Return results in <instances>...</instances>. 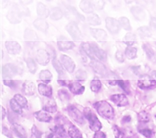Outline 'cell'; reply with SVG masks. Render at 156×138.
<instances>
[{
  "label": "cell",
  "mask_w": 156,
  "mask_h": 138,
  "mask_svg": "<svg viewBox=\"0 0 156 138\" xmlns=\"http://www.w3.org/2000/svg\"><path fill=\"white\" fill-rule=\"evenodd\" d=\"M94 107L100 116L107 120H112L115 118V111L112 106L105 101H98Z\"/></svg>",
  "instance_id": "cell-1"
},
{
  "label": "cell",
  "mask_w": 156,
  "mask_h": 138,
  "mask_svg": "<svg viewBox=\"0 0 156 138\" xmlns=\"http://www.w3.org/2000/svg\"><path fill=\"white\" fill-rule=\"evenodd\" d=\"M83 115L88 121L90 129L92 131L97 132L102 128V124L90 108H84Z\"/></svg>",
  "instance_id": "cell-2"
},
{
  "label": "cell",
  "mask_w": 156,
  "mask_h": 138,
  "mask_svg": "<svg viewBox=\"0 0 156 138\" xmlns=\"http://www.w3.org/2000/svg\"><path fill=\"white\" fill-rule=\"evenodd\" d=\"M7 18L10 23L17 24L22 21V13L18 5L14 4L9 10Z\"/></svg>",
  "instance_id": "cell-3"
},
{
  "label": "cell",
  "mask_w": 156,
  "mask_h": 138,
  "mask_svg": "<svg viewBox=\"0 0 156 138\" xmlns=\"http://www.w3.org/2000/svg\"><path fill=\"white\" fill-rule=\"evenodd\" d=\"M67 111L70 117L77 124L83 125L85 123L82 112L75 106L73 105H69L67 108Z\"/></svg>",
  "instance_id": "cell-4"
},
{
  "label": "cell",
  "mask_w": 156,
  "mask_h": 138,
  "mask_svg": "<svg viewBox=\"0 0 156 138\" xmlns=\"http://www.w3.org/2000/svg\"><path fill=\"white\" fill-rule=\"evenodd\" d=\"M66 29L73 40L78 41L82 38V34L78 25L75 22H71L67 25Z\"/></svg>",
  "instance_id": "cell-5"
},
{
  "label": "cell",
  "mask_w": 156,
  "mask_h": 138,
  "mask_svg": "<svg viewBox=\"0 0 156 138\" xmlns=\"http://www.w3.org/2000/svg\"><path fill=\"white\" fill-rule=\"evenodd\" d=\"M106 27L108 31L113 34L119 33L120 30V24L119 22L113 18L108 17L105 19Z\"/></svg>",
  "instance_id": "cell-6"
},
{
  "label": "cell",
  "mask_w": 156,
  "mask_h": 138,
  "mask_svg": "<svg viewBox=\"0 0 156 138\" xmlns=\"http://www.w3.org/2000/svg\"><path fill=\"white\" fill-rule=\"evenodd\" d=\"M147 76H143L142 80H138V86L140 89L143 90H149L156 87V81L153 79L147 77Z\"/></svg>",
  "instance_id": "cell-7"
},
{
  "label": "cell",
  "mask_w": 156,
  "mask_h": 138,
  "mask_svg": "<svg viewBox=\"0 0 156 138\" xmlns=\"http://www.w3.org/2000/svg\"><path fill=\"white\" fill-rule=\"evenodd\" d=\"M61 64L64 66L67 71L70 73H73L76 67L74 60L68 56L61 55L60 57Z\"/></svg>",
  "instance_id": "cell-8"
},
{
  "label": "cell",
  "mask_w": 156,
  "mask_h": 138,
  "mask_svg": "<svg viewBox=\"0 0 156 138\" xmlns=\"http://www.w3.org/2000/svg\"><path fill=\"white\" fill-rule=\"evenodd\" d=\"M18 73V69L12 63H7L2 67V76L3 77H12Z\"/></svg>",
  "instance_id": "cell-9"
},
{
  "label": "cell",
  "mask_w": 156,
  "mask_h": 138,
  "mask_svg": "<svg viewBox=\"0 0 156 138\" xmlns=\"http://www.w3.org/2000/svg\"><path fill=\"white\" fill-rule=\"evenodd\" d=\"M36 59L41 65H46L50 61L49 54L46 50L39 49L36 54Z\"/></svg>",
  "instance_id": "cell-10"
},
{
  "label": "cell",
  "mask_w": 156,
  "mask_h": 138,
  "mask_svg": "<svg viewBox=\"0 0 156 138\" xmlns=\"http://www.w3.org/2000/svg\"><path fill=\"white\" fill-rule=\"evenodd\" d=\"M67 87H68L71 93L76 95L82 94L85 90V87L77 81L69 80Z\"/></svg>",
  "instance_id": "cell-11"
},
{
  "label": "cell",
  "mask_w": 156,
  "mask_h": 138,
  "mask_svg": "<svg viewBox=\"0 0 156 138\" xmlns=\"http://www.w3.org/2000/svg\"><path fill=\"white\" fill-rule=\"evenodd\" d=\"M90 65L95 73L101 76H105L107 73V68L101 62L97 60H94L90 63Z\"/></svg>",
  "instance_id": "cell-12"
},
{
  "label": "cell",
  "mask_w": 156,
  "mask_h": 138,
  "mask_svg": "<svg viewBox=\"0 0 156 138\" xmlns=\"http://www.w3.org/2000/svg\"><path fill=\"white\" fill-rule=\"evenodd\" d=\"M110 99L118 107H125L129 104L128 98L125 94H114L111 96Z\"/></svg>",
  "instance_id": "cell-13"
},
{
  "label": "cell",
  "mask_w": 156,
  "mask_h": 138,
  "mask_svg": "<svg viewBox=\"0 0 156 138\" xmlns=\"http://www.w3.org/2000/svg\"><path fill=\"white\" fill-rule=\"evenodd\" d=\"M5 46L8 52L12 55L19 54L21 51V45L16 41L6 42Z\"/></svg>",
  "instance_id": "cell-14"
},
{
  "label": "cell",
  "mask_w": 156,
  "mask_h": 138,
  "mask_svg": "<svg viewBox=\"0 0 156 138\" xmlns=\"http://www.w3.org/2000/svg\"><path fill=\"white\" fill-rule=\"evenodd\" d=\"M90 31L92 36L98 41H105L107 39V32L103 29L90 28Z\"/></svg>",
  "instance_id": "cell-15"
},
{
  "label": "cell",
  "mask_w": 156,
  "mask_h": 138,
  "mask_svg": "<svg viewBox=\"0 0 156 138\" xmlns=\"http://www.w3.org/2000/svg\"><path fill=\"white\" fill-rule=\"evenodd\" d=\"M34 116L36 119L41 122H49L52 119L49 114L45 110H40L34 113Z\"/></svg>",
  "instance_id": "cell-16"
},
{
  "label": "cell",
  "mask_w": 156,
  "mask_h": 138,
  "mask_svg": "<svg viewBox=\"0 0 156 138\" xmlns=\"http://www.w3.org/2000/svg\"><path fill=\"white\" fill-rule=\"evenodd\" d=\"M12 131L19 138H27V133L22 126L17 123L12 124L11 127Z\"/></svg>",
  "instance_id": "cell-17"
},
{
  "label": "cell",
  "mask_w": 156,
  "mask_h": 138,
  "mask_svg": "<svg viewBox=\"0 0 156 138\" xmlns=\"http://www.w3.org/2000/svg\"><path fill=\"white\" fill-rule=\"evenodd\" d=\"M91 44L94 55L101 61H104L107 58V53L104 50L100 48L96 43H92Z\"/></svg>",
  "instance_id": "cell-18"
},
{
  "label": "cell",
  "mask_w": 156,
  "mask_h": 138,
  "mask_svg": "<svg viewBox=\"0 0 156 138\" xmlns=\"http://www.w3.org/2000/svg\"><path fill=\"white\" fill-rule=\"evenodd\" d=\"M38 90L41 95L47 97H50L52 94V87L47 84L39 83L38 86Z\"/></svg>",
  "instance_id": "cell-19"
},
{
  "label": "cell",
  "mask_w": 156,
  "mask_h": 138,
  "mask_svg": "<svg viewBox=\"0 0 156 138\" xmlns=\"http://www.w3.org/2000/svg\"><path fill=\"white\" fill-rule=\"evenodd\" d=\"M24 37L25 41L29 43H36L38 40V37L36 33L31 29H28L25 31Z\"/></svg>",
  "instance_id": "cell-20"
},
{
  "label": "cell",
  "mask_w": 156,
  "mask_h": 138,
  "mask_svg": "<svg viewBox=\"0 0 156 138\" xmlns=\"http://www.w3.org/2000/svg\"><path fill=\"white\" fill-rule=\"evenodd\" d=\"M34 27L40 31L46 32L48 28V24L44 19L38 18L33 22Z\"/></svg>",
  "instance_id": "cell-21"
},
{
  "label": "cell",
  "mask_w": 156,
  "mask_h": 138,
  "mask_svg": "<svg viewBox=\"0 0 156 138\" xmlns=\"http://www.w3.org/2000/svg\"><path fill=\"white\" fill-rule=\"evenodd\" d=\"M23 90L26 95H33L36 90L35 84L32 81L26 82L23 84Z\"/></svg>",
  "instance_id": "cell-22"
},
{
  "label": "cell",
  "mask_w": 156,
  "mask_h": 138,
  "mask_svg": "<svg viewBox=\"0 0 156 138\" xmlns=\"http://www.w3.org/2000/svg\"><path fill=\"white\" fill-rule=\"evenodd\" d=\"M37 13L41 18L42 19L46 18L50 15L49 10L44 4L41 2L37 4Z\"/></svg>",
  "instance_id": "cell-23"
},
{
  "label": "cell",
  "mask_w": 156,
  "mask_h": 138,
  "mask_svg": "<svg viewBox=\"0 0 156 138\" xmlns=\"http://www.w3.org/2000/svg\"><path fill=\"white\" fill-rule=\"evenodd\" d=\"M57 44L59 50L62 51L70 50L75 46V44L73 42L69 41H58Z\"/></svg>",
  "instance_id": "cell-24"
},
{
  "label": "cell",
  "mask_w": 156,
  "mask_h": 138,
  "mask_svg": "<svg viewBox=\"0 0 156 138\" xmlns=\"http://www.w3.org/2000/svg\"><path fill=\"white\" fill-rule=\"evenodd\" d=\"M131 11L132 14L138 20H143L144 19L146 16L145 12L143 9L138 7V6H134L131 8Z\"/></svg>",
  "instance_id": "cell-25"
},
{
  "label": "cell",
  "mask_w": 156,
  "mask_h": 138,
  "mask_svg": "<svg viewBox=\"0 0 156 138\" xmlns=\"http://www.w3.org/2000/svg\"><path fill=\"white\" fill-rule=\"evenodd\" d=\"M50 130L52 132L56 134L61 138H66L67 137L66 129L64 128V126L63 125H56L54 127L51 128Z\"/></svg>",
  "instance_id": "cell-26"
},
{
  "label": "cell",
  "mask_w": 156,
  "mask_h": 138,
  "mask_svg": "<svg viewBox=\"0 0 156 138\" xmlns=\"http://www.w3.org/2000/svg\"><path fill=\"white\" fill-rule=\"evenodd\" d=\"M80 8L82 11L87 14L94 12V6L92 3L88 1H81L80 4Z\"/></svg>",
  "instance_id": "cell-27"
},
{
  "label": "cell",
  "mask_w": 156,
  "mask_h": 138,
  "mask_svg": "<svg viewBox=\"0 0 156 138\" xmlns=\"http://www.w3.org/2000/svg\"><path fill=\"white\" fill-rule=\"evenodd\" d=\"M44 109L46 111L49 113H55L57 110L56 103L54 100L50 99L46 102Z\"/></svg>",
  "instance_id": "cell-28"
},
{
  "label": "cell",
  "mask_w": 156,
  "mask_h": 138,
  "mask_svg": "<svg viewBox=\"0 0 156 138\" xmlns=\"http://www.w3.org/2000/svg\"><path fill=\"white\" fill-rule=\"evenodd\" d=\"M80 47L82 51L87 54L91 59H94V53L90 44L88 42H83L81 43Z\"/></svg>",
  "instance_id": "cell-29"
},
{
  "label": "cell",
  "mask_w": 156,
  "mask_h": 138,
  "mask_svg": "<svg viewBox=\"0 0 156 138\" xmlns=\"http://www.w3.org/2000/svg\"><path fill=\"white\" fill-rule=\"evenodd\" d=\"M52 78V74L48 70H43L40 71L39 79L46 84L50 83Z\"/></svg>",
  "instance_id": "cell-30"
},
{
  "label": "cell",
  "mask_w": 156,
  "mask_h": 138,
  "mask_svg": "<svg viewBox=\"0 0 156 138\" xmlns=\"http://www.w3.org/2000/svg\"><path fill=\"white\" fill-rule=\"evenodd\" d=\"M63 15L62 11L59 8L54 7L51 9L50 11V16L51 19L53 20H60Z\"/></svg>",
  "instance_id": "cell-31"
},
{
  "label": "cell",
  "mask_w": 156,
  "mask_h": 138,
  "mask_svg": "<svg viewBox=\"0 0 156 138\" xmlns=\"http://www.w3.org/2000/svg\"><path fill=\"white\" fill-rule=\"evenodd\" d=\"M52 63L53 66L59 74V76H63L65 75L66 73L63 67L62 64L57 60L56 57H54V58L53 59Z\"/></svg>",
  "instance_id": "cell-32"
},
{
  "label": "cell",
  "mask_w": 156,
  "mask_h": 138,
  "mask_svg": "<svg viewBox=\"0 0 156 138\" xmlns=\"http://www.w3.org/2000/svg\"><path fill=\"white\" fill-rule=\"evenodd\" d=\"M68 133L71 138H82V133L75 126L72 125L70 126Z\"/></svg>",
  "instance_id": "cell-33"
},
{
  "label": "cell",
  "mask_w": 156,
  "mask_h": 138,
  "mask_svg": "<svg viewBox=\"0 0 156 138\" xmlns=\"http://www.w3.org/2000/svg\"><path fill=\"white\" fill-rule=\"evenodd\" d=\"M87 21L91 25L97 26L101 24V19L96 14H91L87 17Z\"/></svg>",
  "instance_id": "cell-34"
},
{
  "label": "cell",
  "mask_w": 156,
  "mask_h": 138,
  "mask_svg": "<svg viewBox=\"0 0 156 138\" xmlns=\"http://www.w3.org/2000/svg\"><path fill=\"white\" fill-rule=\"evenodd\" d=\"M136 41V36L132 33H127L123 39V42L129 46L133 45Z\"/></svg>",
  "instance_id": "cell-35"
},
{
  "label": "cell",
  "mask_w": 156,
  "mask_h": 138,
  "mask_svg": "<svg viewBox=\"0 0 156 138\" xmlns=\"http://www.w3.org/2000/svg\"><path fill=\"white\" fill-rule=\"evenodd\" d=\"M10 105L11 108L13 111L19 115L22 114V107L14 98L10 100Z\"/></svg>",
  "instance_id": "cell-36"
},
{
  "label": "cell",
  "mask_w": 156,
  "mask_h": 138,
  "mask_svg": "<svg viewBox=\"0 0 156 138\" xmlns=\"http://www.w3.org/2000/svg\"><path fill=\"white\" fill-rule=\"evenodd\" d=\"M90 87L91 90L93 92L98 93L101 87V83L98 79L95 77L91 81Z\"/></svg>",
  "instance_id": "cell-37"
},
{
  "label": "cell",
  "mask_w": 156,
  "mask_h": 138,
  "mask_svg": "<svg viewBox=\"0 0 156 138\" xmlns=\"http://www.w3.org/2000/svg\"><path fill=\"white\" fill-rule=\"evenodd\" d=\"M26 64L29 71L32 74H35L37 70V64L31 58H28L26 60Z\"/></svg>",
  "instance_id": "cell-38"
},
{
  "label": "cell",
  "mask_w": 156,
  "mask_h": 138,
  "mask_svg": "<svg viewBox=\"0 0 156 138\" xmlns=\"http://www.w3.org/2000/svg\"><path fill=\"white\" fill-rule=\"evenodd\" d=\"M114 131V135L116 138H126L127 135L126 132L116 125H115L112 127Z\"/></svg>",
  "instance_id": "cell-39"
},
{
  "label": "cell",
  "mask_w": 156,
  "mask_h": 138,
  "mask_svg": "<svg viewBox=\"0 0 156 138\" xmlns=\"http://www.w3.org/2000/svg\"><path fill=\"white\" fill-rule=\"evenodd\" d=\"M137 53V49L135 47L128 46L126 49L125 54L126 57L129 59L135 58L136 55Z\"/></svg>",
  "instance_id": "cell-40"
},
{
  "label": "cell",
  "mask_w": 156,
  "mask_h": 138,
  "mask_svg": "<svg viewBox=\"0 0 156 138\" xmlns=\"http://www.w3.org/2000/svg\"><path fill=\"white\" fill-rule=\"evenodd\" d=\"M143 48L149 59H153L155 58V52L150 45L148 44H144L143 45Z\"/></svg>",
  "instance_id": "cell-41"
},
{
  "label": "cell",
  "mask_w": 156,
  "mask_h": 138,
  "mask_svg": "<svg viewBox=\"0 0 156 138\" xmlns=\"http://www.w3.org/2000/svg\"><path fill=\"white\" fill-rule=\"evenodd\" d=\"M119 24L121 25V27L122 28L124 29L125 30L129 31L131 30V24L129 23V20L127 18L125 17H122L119 19Z\"/></svg>",
  "instance_id": "cell-42"
},
{
  "label": "cell",
  "mask_w": 156,
  "mask_h": 138,
  "mask_svg": "<svg viewBox=\"0 0 156 138\" xmlns=\"http://www.w3.org/2000/svg\"><path fill=\"white\" fill-rule=\"evenodd\" d=\"M58 95L61 101L66 102L70 98V95L66 90H60L58 91Z\"/></svg>",
  "instance_id": "cell-43"
},
{
  "label": "cell",
  "mask_w": 156,
  "mask_h": 138,
  "mask_svg": "<svg viewBox=\"0 0 156 138\" xmlns=\"http://www.w3.org/2000/svg\"><path fill=\"white\" fill-rule=\"evenodd\" d=\"M138 121L143 123H147L150 121V115L145 111H143L138 114Z\"/></svg>",
  "instance_id": "cell-44"
},
{
  "label": "cell",
  "mask_w": 156,
  "mask_h": 138,
  "mask_svg": "<svg viewBox=\"0 0 156 138\" xmlns=\"http://www.w3.org/2000/svg\"><path fill=\"white\" fill-rule=\"evenodd\" d=\"M138 33L142 38L150 37L151 36V32L149 28L146 26H143L140 28L138 30Z\"/></svg>",
  "instance_id": "cell-45"
},
{
  "label": "cell",
  "mask_w": 156,
  "mask_h": 138,
  "mask_svg": "<svg viewBox=\"0 0 156 138\" xmlns=\"http://www.w3.org/2000/svg\"><path fill=\"white\" fill-rule=\"evenodd\" d=\"M14 99L22 108H25L27 105V104H28V101H27V99L24 97H23V95H22L21 94H15L14 95Z\"/></svg>",
  "instance_id": "cell-46"
},
{
  "label": "cell",
  "mask_w": 156,
  "mask_h": 138,
  "mask_svg": "<svg viewBox=\"0 0 156 138\" xmlns=\"http://www.w3.org/2000/svg\"><path fill=\"white\" fill-rule=\"evenodd\" d=\"M68 10L70 12V13H71L72 15L75 16L78 19L82 20V21H84L85 20L84 16L78 13L75 8L71 7V6H69L68 7Z\"/></svg>",
  "instance_id": "cell-47"
},
{
  "label": "cell",
  "mask_w": 156,
  "mask_h": 138,
  "mask_svg": "<svg viewBox=\"0 0 156 138\" xmlns=\"http://www.w3.org/2000/svg\"><path fill=\"white\" fill-rule=\"evenodd\" d=\"M42 133L37 129L35 126L33 125L31 129V135L30 138H41Z\"/></svg>",
  "instance_id": "cell-48"
},
{
  "label": "cell",
  "mask_w": 156,
  "mask_h": 138,
  "mask_svg": "<svg viewBox=\"0 0 156 138\" xmlns=\"http://www.w3.org/2000/svg\"><path fill=\"white\" fill-rule=\"evenodd\" d=\"M140 133L144 136L147 138H152L153 136V132L149 129H143L139 130Z\"/></svg>",
  "instance_id": "cell-49"
},
{
  "label": "cell",
  "mask_w": 156,
  "mask_h": 138,
  "mask_svg": "<svg viewBox=\"0 0 156 138\" xmlns=\"http://www.w3.org/2000/svg\"><path fill=\"white\" fill-rule=\"evenodd\" d=\"M75 77L77 80H83L87 78V73L83 70H78L75 73Z\"/></svg>",
  "instance_id": "cell-50"
},
{
  "label": "cell",
  "mask_w": 156,
  "mask_h": 138,
  "mask_svg": "<svg viewBox=\"0 0 156 138\" xmlns=\"http://www.w3.org/2000/svg\"><path fill=\"white\" fill-rule=\"evenodd\" d=\"M55 122L57 123V125H64V124H66L67 122H69L66 117L64 115H58L55 119Z\"/></svg>",
  "instance_id": "cell-51"
},
{
  "label": "cell",
  "mask_w": 156,
  "mask_h": 138,
  "mask_svg": "<svg viewBox=\"0 0 156 138\" xmlns=\"http://www.w3.org/2000/svg\"><path fill=\"white\" fill-rule=\"evenodd\" d=\"M92 5L95 9L98 10H102L104 8V5L105 4V2L101 1H93L92 3Z\"/></svg>",
  "instance_id": "cell-52"
},
{
  "label": "cell",
  "mask_w": 156,
  "mask_h": 138,
  "mask_svg": "<svg viewBox=\"0 0 156 138\" xmlns=\"http://www.w3.org/2000/svg\"><path fill=\"white\" fill-rule=\"evenodd\" d=\"M117 84L121 87V88H122L125 92H126L128 94L129 93V90L127 84L125 81L122 80H117Z\"/></svg>",
  "instance_id": "cell-53"
},
{
  "label": "cell",
  "mask_w": 156,
  "mask_h": 138,
  "mask_svg": "<svg viewBox=\"0 0 156 138\" xmlns=\"http://www.w3.org/2000/svg\"><path fill=\"white\" fill-rule=\"evenodd\" d=\"M115 57L116 59L120 62H123L125 60V58L123 56V53L120 51H118L116 52V54H115Z\"/></svg>",
  "instance_id": "cell-54"
},
{
  "label": "cell",
  "mask_w": 156,
  "mask_h": 138,
  "mask_svg": "<svg viewBox=\"0 0 156 138\" xmlns=\"http://www.w3.org/2000/svg\"><path fill=\"white\" fill-rule=\"evenodd\" d=\"M3 83L5 86L10 87H14L16 86L15 81L12 80H4Z\"/></svg>",
  "instance_id": "cell-55"
},
{
  "label": "cell",
  "mask_w": 156,
  "mask_h": 138,
  "mask_svg": "<svg viewBox=\"0 0 156 138\" xmlns=\"http://www.w3.org/2000/svg\"><path fill=\"white\" fill-rule=\"evenodd\" d=\"M106 135L104 132L99 131L95 133L93 138H106Z\"/></svg>",
  "instance_id": "cell-56"
},
{
  "label": "cell",
  "mask_w": 156,
  "mask_h": 138,
  "mask_svg": "<svg viewBox=\"0 0 156 138\" xmlns=\"http://www.w3.org/2000/svg\"><path fill=\"white\" fill-rule=\"evenodd\" d=\"M69 80H58L57 83L61 86H64V87H67L68 85V83Z\"/></svg>",
  "instance_id": "cell-57"
},
{
  "label": "cell",
  "mask_w": 156,
  "mask_h": 138,
  "mask_svg": "<svg viewBox=\"0 0 156 138\" xmlns=\"http://www.w3.org/2000/svg\"><path fill=\"white\" fill-rule=\"evenodd\" d=\"M131 120V118L129 115H126L122 118V122L123 123L129 122Z\"/></svg>",
  "instance_id": "cell-58"
},
{
  "label": "cell",
  "mask_w": 156,
  "mask_h": 138,
  "mask_svg": "<svg viewBox=\"0 0 156 138\" xmlns=\"http://www.w3.org/2000/svg\"><path fill=\"white\" fill-rule=\"evenodd\" d=\"M47 138H60L59 136L56 134H54L53 133H51L48 134L47 136Z\"/></svg>",
  "instance_id": "cell-59"
},
{
  "label": "cell",
  "mask_w": 156,
  "mask_h": 138,
  "mask_svg": "<svg viewBox=\"0 0 156 138\" xmlns=\"http://www.w3.org/2000/svg\"><path fill=\"white\" fill-rule=\"evenodd\" d=\"M2 108V119H4L5 118V117H6V110L5 109L4 107L1 106Z\"/></svg>",
  "instance_id": "cell-60"
},
{
  "label": "cell",
  "mask_w": 156,
  "mask_h": 138,
  "mask_svg": "<svg viewBox=\"0 0 156 138\" xmlns=\"http://www.w3.org/2000/svg\"><path fill=\"white\" fill-rule=\"evenodd\" d=\"M151 25L152 27H156V19L153 18L152 19V21L151 22Z\"/></svg>",
  "instance_id": "cell-61"
},
{
  "label": "cell",
  "mask_w": 156,
  "mask_h": 138,
  "mask_svg": "<svg viewBox=\"0 0 156 138\" xmlns=\"http://www.w3.org/2000/svg\"><path fill=\"white\" fill-rule=\"evenodd\" d=\"M151 75H152L151 76H152V78H153V80H154L156 81V70L153 71Z\"/></svg>",
  "instance_id": "cell-62"
}]
</instances>
